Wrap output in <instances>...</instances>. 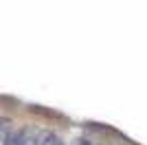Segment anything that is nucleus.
I'll use <instances>...</instances> for the list:
<instances>
[{
    "label": "nucleus",
    "mask_w": 147,
    "mask_h": 145,
    "mask_svg": "<svg viewBox=\"0 0 147 145\" xmlns=\"http://www.w3.org/2000/svg\"><path fill=\"white\" fill-rule=\"evenodd\" d=\"M75 145H92V143L88 139H77V141H75Z\"/></svg>",
    "instance_id": "5"
},
{
    "label": "nucleus",
    "mask_w": 147,
    "mask_h": 145,
    "mask_svg": "<svg viewBox=\"0 0 147 145\" xmlns=\"http://www.w3.org/2000/svg\"><path fill=\"white\" fill-rule=\"evenodd\" d=\"M40 145H64L61 139L55 132H49V130H42V136H40Z\"/></svg>",
    "instance_id": "2"
},
{
    "label": "nucleus",
    "mask_w": 147,
    "mask_h": 145,
    "mask_svg": "<svg viewBox=\"0 0 147 145\" xmlns=\"http://www.w3.org/2000/svg\"><path fill=\"white\" fill-rule=\"evenodd\" d=\"M2 145H22V130H11L5 136Z\"/></svg>",
    "instance_id": "3"
},
{
    "label": "nucleus",
    "mask_w": 147,
    "mask_h": 145,
    "mask_svg": "<svg viewBox=\"0 0 147 145\" xmlns=\"http://www.w3.org/2000/svg\"><path fill=\"white\" fill-rule=\"evenodd\" d=\"M13 130V121L9 117H0V143L5 141V136Z\"/></svg>",
    "instance_id": "4"
},
{
    "label": "nucleus",
    "mask_w": 147,
    "mask_h": 145,
    "mask_svg": "<svg viewBox=\"0 0 147 145\" xmlns=\"http://www.w3.org/2000/svg\"><path fill=\"white\" fill-rule=\"evenodd\" d=\"M42 130L37 127H22V145H40Z\"/></svg>",
    "instance_id": "1"
}]
</instances>
